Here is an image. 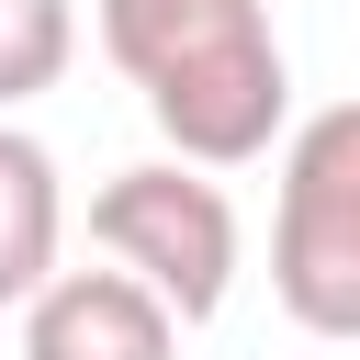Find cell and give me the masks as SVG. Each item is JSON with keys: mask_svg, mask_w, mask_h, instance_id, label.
I'll list each match as a JSON object with an SVG mask.
<instances>
[{"mask_svg": "<svg viewBox=\"0 0 360 360\" xmlns=\"http://www.w3.org/2000/svg\"><path fill=\"white\" fill-rule=\"evenodd\" d=\"M56 248H68V180H56V158L0 112V315H22V304L45 292Z\"/></svg>", "mask_w": 360, "mask_h": 360, "instance_id": "5b68a950", "label": "cell"}, {"mask_svg": "<svg viewBox=\"0 0 360 360\" xmlns=\"http://www.w3.org/2000/svg\"><path fill=\"white\" fill-rule=\"evenodd\" d=\"M90 22L135 90H180V79L270 45V0H90Z\"/></svg>", "mask_w": 360, "mask_h": 360, "instance_id": "3957f363", "label": "cell"}, {"mask_svg": "<svg viewBox=\"0 0 360 360\" xmlns=\"http://www.w3.org/2000/svg\"><path fill=\"white\" fill-rule=\"evenodd\" d=\"M270 292L304 338H360V101L281 124Z\"/></svg>", "mask_w": 360, "mask_h": 360, "instance_id": "6da1fadb", "label": "cell"}, {"mask_svg": "<svg viewBox=\"0 0 360 360\" xmlns=\"http://www.w3.org/2000/svg\"><path fill=\"white\" fill-rule=\"evenodd\" d=\"M22 360H180V315L124 270H45L22 304Z\"/></svg>", "mask_w": 360, "mask_h": 360, "instance_id": "277c9868", "label": "cell"}, {"mask_svg": "<svg viewBox=\"0 0 360 360\" xmlns=\"http://www.w3.org/2000/svg\"><path fill=\"white\" fill-rule=\"evenodd\" d=\"M90 248H101L124 281H146L180 326H214L225 292H236V259H248L225 180H214V169H180V158L112 169V180L90 191Z\"/></svg>", "mask_w": 360, "mask_h": 360, "instance_id": "7a4b0ae2", "label": "cell"}, {"mask_svg": "<svg viewBox=\"0 0 360 360\" xmlns=\"http://www.w3.org/2000/svg\"><path fill=\"white\" fill-rule=\"evenodd\" d=\"M79 56V0H0V112L45 101Z\"/></svg>", "mask_w": 360, "mask_h": 360, "instance_id": "8992f818", "label": "cell"}]
</instances>
